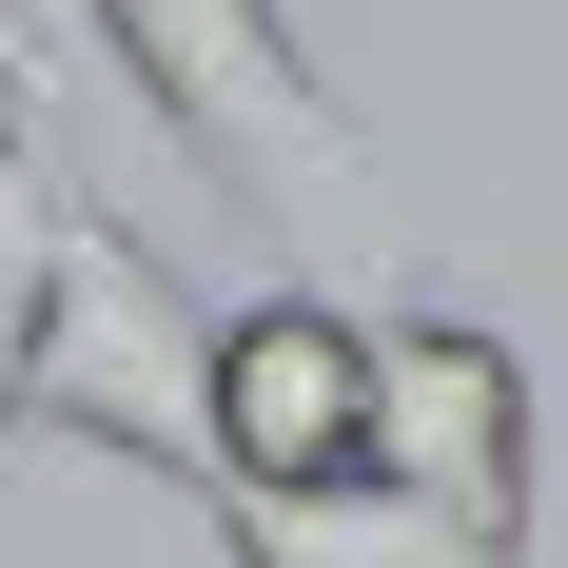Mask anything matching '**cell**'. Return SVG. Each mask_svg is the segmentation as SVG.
Here are the masks:
<instances>
[{"instance_id":"2","label":"cell","mask_w":568,"mask_h":568,"mask_svg":"<svg viewBox=\"0 0 568 568\" xmlns=\"http://www.w3.org/2000/svg\"><path fill=\"white\" fill-rule=\"evenodd\" d=\"M20 432H79L118 470H216V314L176 294V255L138 216H79L59 235V314H40V373H20Z\"/></svg>"},{"instance_id":"5","label":"cell","mask_w":568,"mask_h":568,"mask_svg":"<svg viewBox=\"0 0 568 568\" xmlns=\"http://www.w3.org/2000/svg\"><path fill=\"white\" fill-rule=\"evenodd\" d=\"M196 529H216V568H529V549H470L452 510H412V490H373V470H334V490H196Z\"/></svg>"},{"instance_id":"1","label":"cell","mask_w":568,"mask_h":568,"mask_svg":"<svg viewBox=\"0 0 568 568\" xmlns=\"http://www.w3.org/2000/svg\"><path fill=\"white\" fill-rule=\"evenodd\" d=\"M79 20H99L118 99L158 118L235 216H275V235H294V216H412L393 138L314 79V40H294L275 0H79Z\"/></svg>"},{"instance_id":"4","label":"cell","mask_w":568,"mask_h":568,"mask_svg":"<svg viewBox=\"0 0 568 568\" xmlns=\"http://www.w3.org/2000/svg\"><path fill=\"white\" fill-rule=\"evenodd\" d=\"M334 470H373V314L275 275L216 314V470L196 490H334Z\"/></svg>"},{"instance_id":"3","label":"cell","mask_w":568,"mask_h":568,"mask_svg":"<svg viewBox=\"0 0 568 568\" xmlns=\"http://www.w3.org/2000/svg\"><path fill=\"white\" fill-rule=\"evenodd\" d=\"M373 490L452 510L470 549H529V353L452 294L373 314Z\"/></svg>"},{"instance_id":"6","label":"cell","mask_w":568,"mask_h":568,"mask_svg":"<svg viewBox=\"0 0 568 568\" xmlns=\"http://www.w3.org/2000/svg\"><path fill=\"white\" fill-rule=\"evenodd\" d=\"M59 235H79V196H59L40 118H0V452H20V373H40V314H59Z\"/></svg>"}]
</instances>
